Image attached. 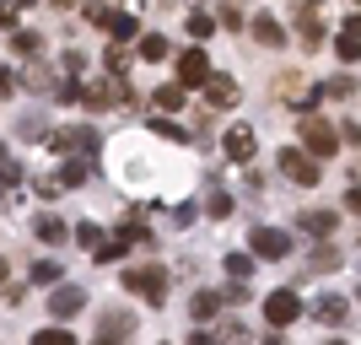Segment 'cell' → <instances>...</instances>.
<instances>
[{
    "mask_svg": "<svg viewBox=\"0 0 361 345\" xmlns=\"http://www.w3.org/2000/svg\"><path fill=\"white\" fill-rule=\"evenodd\" d=\"M226 270H232V281H243V275H254V259L248 254H226Z\"/></svg>",
    "mask_w": 361,
    "mask_h": 345,
    "instance_id": "e575fe53",
    "label": "cell"
},
{
    "mask_svg": "<svg viewBox=\"0 0 361 345\" xmlns=\"http://www.w3.org/2000/svg\"><path fill=\"white\" fill-rule=\"evenodd\" d=\"M16 130H22V140H49V124L38 119V114H27V119L16 124Z\"/></svg>",
    "mask_w": 361,
    "mask_h": 345,
    "instance_id": "cb8c5ba5",
    "label": "cell"
},
{
    "mask_svg": "<svg viewBox=\"0 0 361 345\" xmlns=\"http://www.w3.org/2000/svg\"><path fill=\"white\" fill-rule=\"evenodd\" d=\"M313 318L324 324V329H334V324H345V318H350V302L340 297V291H324V297L313 302Z\"/></svg>",
    "mask_w": 361,
    "mask_h": 345,
    "instance_id": "9c48e42d",
    "label": "cell"
},
{
    "mask_svg": "<svg viewBox=\"0 0 361 345\" xmlns=\"http://www.w3.org/2000/svg\"><path fill=\"white\" fill-rule=\"evenodd\" d=\"M248 254H259V259H286L291 254V232H281V226H254V232H248Z\"/></svg>",
    "mask_w": 361,
    "mask_h": 345,
    "instance_id": "7a4b0ae2",
    "label": "cell"
},
{
    "mask_svg": "<svg viewBox=\"0 0 361 345\" xmlns=\"http://www.w3.org/2000/svg\"><path fill=\"white\" fill-rule=\"evenodd\" d=\"M324 345H345V340H324Z\"/></svg>",
    "mask_w": 361,
    "mask_h": 345,
    "instance_id": "bcb514c9",
    "label": "cell"
},
{
    "mask_svg": "<svg viewBox=\"0 0 361 345\" xmlns=\"http://www.w3.org/2000/svg\"><path fill=\"white\" fill-rule=\"evenodd\" d=\"M324 92H329V97H350V92H356V81H350V75H345V81H329V87H324Z\"/></svg>",
    "mask_w": 361,
    "mask_h": 345,
    "instance_id": "f35d334b",
    "label": "cell"
},
{
    "mask_svg": "<svg viewBox=\"0 0 361 345\" xmlns=\"http://www.w3.org/2000/svg\"><path fill=\"white\" fill-rule=\"evenodd\" d=\"M264 318H270L275 329L297 324V318H302V297L291 291V286H286V291H270V297H264Z\"/></svg>",
    "mask_w": 361,
    "mask_h": 345,
    "instance_id": "3957f363",
    "label": "cell"
},
{
    "mask_svg": "<svg viewBox=\"0 0 361 345\" xmlns=\"http://www.w3.org/2000/svg\"><path fill=\"white\" fill-rule=\"evenodd\" d=\"M281 173H286L291 183H302V189H313V183L324 178V173H318V162H313V157H302L297 146H286V151H281Z\"/></svg>",
    "mask_w": 361,
    "mask_h": 345,
    "instance_id": "5b68a950",
    "label": "cell"
},
{
    "mask_svg": "<svg viewBox=\"0 0 361 345\" xmlns=\"http://www.w3.org/2000/svg\"><path fill=\"white\" fill-rule=\"evenodd\" d=\"M216 302H248V286H243V281H232L226 291H216Z\"/></svg>",
    "mask_w": 361,
    "mask_h": 345,
    "instance_id": "8d00e7d4",
    "label": "cell"
},
{
    "mask_svg": "<svg viewBox=\"0 0 361 345\" xmlns=\"http://www.w3.org/2000/svg\"><path fill=\"white\" fill-rule=\"evenodd\" d=\"M264 345H286V340H281V334H270V340H264Z\"/></svg>",
    "mask_w": 361,
    "mask_h": 345,
    "instance_id": "7bdbcfd3",
    "label": "cell"
},
{
    "mask_svg": "<svg viewBox=\"0 0 361 345\" xmlns=\"http://www.w3.org/2000/svg\"><path fill=\"white\" fill-rule=\"evenodd\" d=\"M254 38H259L264 49H281V44H286V32H281V22H275V16H264V11L254 16Z\"/></svg>",
    "mask_w": 361,
    "mask_h": 345,
    "instance_id": "9a60e30c",
    "label": "cell"
},
{
    "mask_svg": "<svg viewBox=\"0 0 361 345\" xmlns=\"http://www.w3.org/2000/svg\"><path fill=\"white\" fill-rule=\"evenodd\" d=\"M0 281H6V259H0Z\"/></svg>",
    "mask_w": 361,
    "mask_h": 345,
    "instance_id": "ee69618b",
    "label": "cell"
},
{
    "mask_svg": "<svg viewBox=\"0 0 361 345\" xmlns=\"http://www.w3.org/2000/svg\"><path fill=\"white\" fill-rule=\"evenodd\" d=\"M11 49H16V54H38V49H44V38H38V32H16Z\"/></svg>",
    "mask_w": 361,
    "mask_h": 345,
    "instance_id": "1f68e13d",
    "label": "cell"
},
{
    "mask_svg": "<svg viewBox=\"0 0 361 345\" xmlns=\"http://www.w3.org/2000/svg\"><path fill=\"white\" fill-rule=\"evenodd\" d=\"M146 130H151V135H167V140H189V130H178L173 119H151Z\"/></svg>",
    "mask_w": 361,
    "mask_h": 345,
    "instance_id": "4316f807",
    "label": "cell"
},
{
    "mask_svg": "<svg viewBox=\"0 0 361 345\" xmlns=\"http://www.w3.org/2000/svg\"><path fill=\"white\" fill-rule=\"evenodd\" d=\"M81 103H87V108H114V103H130V87H119V81H92V87H81Z\"/></svg>",
    "mask_w": 361,
    "mask_h": 345,
    "instance_id": "52a82bcc",
    "label": "cell"
},
{
    "mask_svg": "<svg viewBox=\"0 0 361 345\" xmlns=\"http://www.w3.org/2000/svg\"><path fill=\"white\" fill-rule=\"evenodd\" d=\"M216 345H248V329H243V324H226L221 334H211Z\"/></svg>",
    "mask_w": 361,
    "mask_h": 345,
    "instance_id": "4dcf8cb0",
    "label": "cell"
},
{
    "mask_svg": "<svg viewBox=\"0 0 361 345\" xmlns=\"http://www.w3.org/2000/svg\"><path fill=\"white\" fill-rule=\"evenodd\" d=\"M103 65H108V81H119V87H124V75H130V49H119V44H108Z\"/></svg>",
    "mask_w": 361,
    "mask_h": 345,
    "instance_id": "ac0fdd59",
    "label": "cell"
},
{
    "mask_svg": "<svg viewBox=\"0 0 361 345\" xmlns=\"http://www.w3.org/2000/svg\"><path fill=\"white\" fill-rule=\"evenodd\" d=\"M0 28H16V11H11V6H0Z\"/></svg>",
    "mask_w": 361,
    "mask_h": 345,
    "instance_id": "60d3db41",
    "label": "cell"
},
{
    "mask_svg": "<svg viewBox=\"0 0 361 345\" xmlns=\"http://www.w3.org/2000/svg\"><path fill=\"white\" fill-rule=\"evenodd\" d=\"M302 140H307V151H302V157H334V151H340L334 124H324V119H307V124H302Z\"/></svg>",
    "mask_w": 361,
    "mask_h": 345,
    "instance_id": "277c9868",
    "label": "cell"
},
{
    "mask_svg": "<svg viewBox=\"0 0 361 345\" xmlns=\"http://www.w3.org/2000/svg\"><path fill=\"white\" fill-rule=\"evenodd\" d=\"M130 334H135V318H130V313H108L103 329H97V345H124Z\"/></svg>",
    "mask_w": 361,
    "mask_h": 345,
    "instance_id": "8fae6325",
    "label": "cell"
},
{
    "mask_svg": "<svg viewBox=\"0 0 361 345\" xmlns=\"http://www.w3.org/2000/svg\"><path fill=\"white\" fill-rule=\"evenodd\" d=\"M27 87H32V92H49V87H54V81H49V71H44V65H38V71L27 75Z\"/></svg>",
    "mask_w": 361,
    "mask_h": 345,
    "instance_id": "74e56055",
    "label": "cell"
},
{
    "mask_svg": "<svg viewBox=\"0 0 361 345\" xmlns=\"http://www.w3.org/2000/svg\"><path fill=\"white\" fill-rule=\"evenodd\" d=\"M0 167H6V146H0Z\"/></svg>",
    "mask_w": 361,
    "mask_h": 345,
    "instance_id": "f6af8a7d",
    "label": "cell"
},
{
    "mask_svg": "<svg viewBox=\"0 0 361 345\" xmlns=\"http://www.w3.org/2000/svg\"><path fill=\"white\" fill-rule=\"evenodd\" d=\"M71 238L81 243V248H103V232H97V226H92V222H81V226H75V232H71Z\"/></svg>",
    "mask_w": 361,
    "mask_h": 345,
    "instance_id": "484cf974",
    "label": "cell"
},
{
    "mask_svg": "<svg viewBox=\"0 0 361 345\" xmlns=\"http://www.w3.org/2000/svg\"><path fill=\"white\" fill-rule=\"evenodd\" d=\"M307 265H313L318 275H329L334 265H340V248H334V243H318V248H313V259H307Z\"/></svg>",
    "mask_w": 361,
    "mask_h": 345,
    "instance_id": "ffe728a7",
    "label": "cell"
},
{
    "mask_svg": "<svg viewBox=\"0 0 361 345\" xmlns=\"http://www.w3.org/2000/svg\"><path fill=\"white\" fill-rule=\"evenodd\" d=\"M254 151H259V135L254 130H226V157H232V162H254Z\"/></svg>",
    "mask_w": 361,
    "mask_h": 345,
    "instance_id": "7c38bea8",
    "label": "cell"
},
{
    "mask_svg": "<svg viewBox=\"0 0 361 345\" xmlns=\"http://www.w3.org/2000/svg\"><path fill=\"white\" fill-rule=\"evenodd\" d=\"M340 60H356V16H345V28H340Z\"/></svg>",
    "mask_w": 361,
    "mask_h": 345,
    "instance_id": "7402d4cb",
    "label": "cell"
},
{
    "mask_svg": "<svg viewBox=\"0 0 361 345\" xmlns=\"http://www.w3.org/2000/svg\"><path fill=\"white\" fill-rule=\"evenodd\" d=\"M124 291H135L151 308H162L167 302V270L162 265H135V270H124Z\"/></svg>",
    "mask_w": 361,
    "mask_h": 345,
    "instance_id": "6da1fadb",
    "label": "cell"
},
{
    "mask_svg": "<svg viewBox=\"0 0 361 345\" xmlns=\"http://www.w3.org/2000/svg\"><path fill=\"white\" fill-rule=\"evenodd\" d=\"M162 54H167V38H162V32L140 38V60H162Z\"/></svg>",
    "mask_w": 361,
    "mask_h": 345,
    "instance_id": "d4e9b609",
    "label": "cell"
},
{
    "mask_svg": "<svg viewBox=\"0 0 361 345\" xmlns=\"http://www.w3.org/2000/svg\"><path fill=\"white\" fill-rule=\"evenodd\" d=\"M205 75H211L205 49H183V54H178V81H183V87H205ZM183 87H178V92H183Z\"/></svg>",
    "mask_w": 361,
    "mask_h": 345,
    "instance_id": "8992f818",
    "label": "cell"
},
{
    "mask_svg": "<svg viewBox=\"0 0 361 345\" xmlns=\"http://www.w3.org/2000/svg\"><path fill=\"white\" fill-rule=\"evenodd\" d=\"M103 28L114 32V44L124 49V44H130V38H135V32H140V22H135V16H130V11H108V16H103Z\"/></svg>",
    "mask_w": 361,
    "mask_h": 345,
    "instance_id": "5bb4252c",
    "label": "cell"
},
{
    "mask_svg": "<svg viewBox=\"0 0 361 345\" xmlns=\"http://www.w3.org/2000/svg\"><path fill=\"white\" fill-rule=\"evenodd\" d=\"M205 210H211V216H216V222H221V216H226V210H232V200H226V195H221V189H211V200H205Z\"/></svg>",
    "mask_w": 361,
    "mask_h": 345,
    "instance_id": "d590c367",
    "label": "cell"
},
{
    "mask_svg": "<svg viewBox=\"0 0 361 345\" xmlns=\"http://www.w3.org/2000/svg\"><path fill=\"white\" fill-rule=\"evenodd\" d=\"M195 216H200V205H189V200H183V205H173V216H167V222L183 232V226H195Z\"/></svg>",
    "mask_w": 361,
    "mask_h": 345,
    "instance_id": "f1b7e54d",
    "label": "cell"
},
{
    "mask_svg": "<svg viewBox=\"0 0 361 345\" xmlns=\"http://www.w3.org/2000/svg\"><path fill=\"white\" fill-rule=\"evenodd\" d=\"M189 308H195V318H216V313H221L216 291H195V302H189Z\"/></svg>",
    "mask_w": 361,
    "mask_h": 345,
    "instance_id": "603a6c76",
    "label": "cell"
},
{
    "mask_svg": "<svg viewBox=\"0 0 361 345\" xmlns=\"http://www.w3.org/2000/svg\"><path fill=\"white\" fill-rule=\"evenodd\" d=\"M205 103H211V108H238L243 87L232 81V75H205Z\"/></svg>",
    "mask_w": 361,
    "mask_h": 345,
    "instance_id": "ba28073f",
    "label": "cell"
},
{
    "mask_svg": "<svg viewBox=\"0 0 361 345\" xmlns=\"http://www.w3.org/2000/svg\"><path fill=\"white\" fill-rule=\"evenodd\" d=\"M297 226H302V232H313L318 243H329V232L340 226V216H334V210H307V216H297Z\"/></svg>",
    "mask_w": 361,
    "mask_h": 345,
    "instance_id": "4fadbf2b",
    "label": "cell"
},
{
    "mask_svg": "<svg viewBox=\"0 0 361 345\" xmlns=\"http://www.w3.org/2000/svg\"><path fill=\"white\" fill-rule=\"evenodd\" d=\"M124 254H130V248H124V243L114 238V243H103V248H97V265H119Z\"/></svg>",
    "mask_w": 361,
    "mask_h": 345,
    "instance_id": "836d02e7",
    "label": "cell"
},
{
    "mask_svg": "<svg viewBox=\"0 0 361 345\" xmlns=\"http://www.w3.org/2000/svg\"><path fill=\"white\" fill-rule=\"evenodd\" d=\"M87 173H92V162H87V157H71V162L60 167V178H54V189H75V183H87Z\"/></svg>",
    "mask_w": 361,
    "mask_h": 345,
    "instance_id": "e0dca14e",
    "label": "cell"
},
{
    "mask_svg": "<svg viewBox=\"0 0 361 345\" xmlns=\"http://www.w3.org/2000/svg\"><path fill=\"white\" fill-rule=\"evenodd\" d=\"M189 32H195V38H211V32H216V16L211 11H195V16H189Z\"/></svg>",
    "mask_w": 361,
    "mask_h": 345,
    "instance_id": "83f0119b",
    "label": "cell"
},
{
    "mask_svg": "<svg viewBox=\"0 0 361 345\" xmlns=\"http://www.w3.org/2000/svg\"><path fill=\"white\" fill-rule=\"evenodd\" d=\"M32 232H38L44 243H65V238H71V226H65L60 216H38V222H32Z\"/></svg>",
    "mask_w": 361,
    "mask_h": 345,
    "instance_id": "d6986e66",
    "label": "cell"
},
{
    "mask_svg": "<svg viewBox=\"0 0 361 345\" xmlns=\"http://www.w3.org/2000/svg\"><path fill=\"white\" fill-rule=\"evenodd\" d=\"M32 281L54 286V281H60V259H32Z\"/></svg>",
    "mask_w": 361,
    "mask_h": 345,
    "instance_id": "44dd1931",
    "label": "cell"
},
{
    "mask_svg": "<svg viewBox=\"0 0 361 345\" xmlns=\"http://www.w3.org/2000/svg\"><path fill=\"white\" fill-rule=\"evenodd\" d=\"M81 302H87V291H81V286H54L49 313H54V318H75V313H81Z\"/></svg>",
    "mask_w": 361,
    "mask_h": 345,
    "instance_id": "30bf717a",
    "label": "cell"
},
{
    "mask_svg": "<svg viewBox=\"0 0 361 345\" xmlns=\"http://www.w3.org/2000/svg\"><path fill=\"white\" fill-rule=\"evenodd\" d=\"M189 345H216V340H211V334H205V329H200V334H195V340H189Z\"/></svg>",
    "mask_w": 361,
    "mask_h": 345,
    "instance_id": "b9f144b4",
    "label": "cell"
},
{
    "mask_svg": "<svg viewBox=\"0 0 361 345\" xmlns=\"http://www.w3.org/2000/svg\"><path fill=\"white\" fill-rule=\"evenodd\" d=\"M11 92H16V75L6 71V65H0V103H6V97H11Z\"/></svg>",
    "mask_w": 361,
    "mask_h": 345,
    "instance_id": "ab89813d",
    "label": "cell"
},
{
    "mask_svg": "<svg viewBox=\"0 0 361 345\" xmlns=\"http://www.w3.org/2000/svg\"><path fill=\"white\" fill-rule=\"evenodd\" d=\"M297 32H302V49H318L324 28H318V11H313V6H302V11H297Z\"/></svg>",
    "mask_w": 361,
    "mask_h": 345,
    "instance_id": "2e32d148",
    "label": "cell"
},
{
    "mask_svg": "<svg viewBox=\"0 0 361 345\" xmlns=\"http://www.w3.org/2000/svg\"><path fill=\"white\" fill-rule=\"evenodd\" d=\"M32 345H75V334H65V329H38V334H32Z\"/></svg>",
    "mask_w": 361,
    "mask_h": 345,
    "instance_id": "d6a6232c",
    "label": "cell"
},
{
    "mask_svg": "<svg viewBox=\"0 0 361 345\" xmlns=\"http://www.w3.org/2000/svg\"><path fill=\"white\" fill-rule=\"evenodd\" d=\"M157 108H162V114L183 108V92H178V87H157Z\"/></svg>",
    "mask_w": 361,
    "mask_h": 345,
    "instance_id": "f546056e",
    "label": "cell"
}]
</instances>
